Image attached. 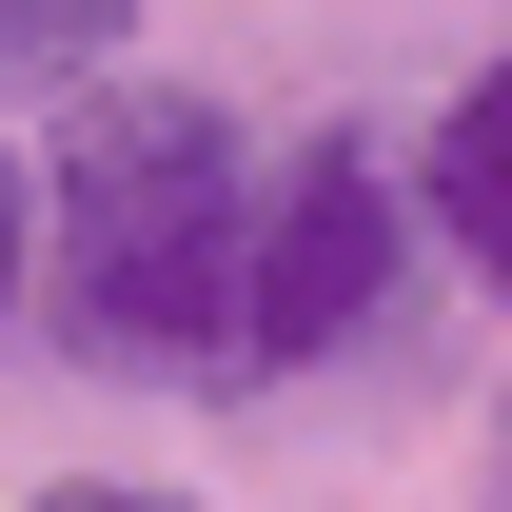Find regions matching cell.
<instances>
[{"label": "cell", "instance_id": "6da1fadb", "mask_svg": "<svg viewBox=\"0 0 512 512\" xmlns=\"http://www.w3.org/2000/svg\"><path fill=\"white\" fill-rule=\"evenodd\" d=\"M60 237H40V276H60V335L99 355V375H237V296H256V158L217 99H99V119L60 138Z\"/></svg>", "mask_w": 512, "mask_h": 512}, {"label": "cell", "instance_id": "7a4b0ae2", "mask_svg": "<svg viewBox=\"0 0 512 512\" xmlns=\"http://www.w3.org/2000/svg\"><path fill=\"white\" fill-rule=\"evenodd\" d=\"M414 256V178H394L355 119H316L276 178H256V296H237V375H316L335 335L394 296Z\"/></svg>", "mask_w": 512, "mask_h": 512}, {"label": "cell", "instance_id": "3957f363", "mask_svg": "<svg viewBox=\"0 0 512 512\" xmlns=\"http://www.w3.org/2000/svg\"><path fill=\"white\" fill-rule=\"evenodd\" d=\"M434 237H453V256L512 296V60H493V79L434 119Z\"/></svg>", "mask_w": 512, "mask_h": 512}, {"label": "cell", "instance_id": "277c9868", "mask_svg": "<svg viewBox=\"0 0 512 512\" xmlns=\"http://www.w3.org/2000/svg\"><path fill=\"white\" fill-rule=\"evenodd\" d=\"M119 20H138V0H0V99L99 79V60H119Z\"/></svg>", "mask_w": 512, "mask_h": 512}, {"label": "cell", "instance_id": "5b68a950", "mask_svg": "<svg viewBox=\"0 0 512 512\" xmlns=\"http://www.w3.org/2000/svg\"><path fill=\"white\" fill-rule=\"evenodd\" d=\"M40 512H197V493H158V473H60Z\"/></svg>", "mask_w": 512, "mask_h": 512}, {"label": "cell", "instance_id": "8992f818", "mask_svg": "<svg viewBox=\"0 0 512 512\" xmlns=\"http://www.w3.org/2000/svg\"><path fill=\"white\" fill-rule=\"evenodd\" d=\"M20 276H40V178L0 158V296H20Z\"/></svg>", "mask_w": 512, "mask_h": 512}, {"label": "cell", "instance_id": "52a82bcc", "mask_svg": "<svg viewBox=\"0 0 512 512\" xmlns=\"http://www.w3.org/2000/svg\"><path fill=\"white\" fill-rule=\"evenodd\" d=\"M493 512H512V414H493Z\"/></svg>", "mask_w": 512, "mask_h": 512}]
</instances>
